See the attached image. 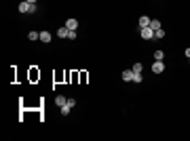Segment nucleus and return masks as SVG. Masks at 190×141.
<instances>
[{
	"instance_id": "9",
	"label": "nucleus",
	"mask_w": 190,
	"mask_h": 141,
	"mask_svg": "<svg viewBox=\"0 0 190 141\" xmlns=\"http://www.w3.org/2000/svg\"><path fill=\"white\" fill-rule=\"evenodd\" d=\"M68 34H70V30L66 28V25H63V28H59V30H57V36H59V38H68Z\"/></svg>"
},
{
	"instance_id": "12",
	"label": "nucleus",
	"mask_w": 190,
	"mask_h": 141,
	"mask_svg": "<svg viewBox=\"0 0 190 141\" xmlns=\"http://www.w3.org/2000/svg\"><path fill=\"white\" fill-rule=\"evenodd\" d=\"M59 110H61V114H63V116H68V114H70V112H72V108H70V105H68V103H66V105H61V108H59Z\"/></svg>"
},
{
	"instance_id": "5",
	"label": "nucleus",
	"mask_w": 190,
	"mask_h": 141,
	"mask_svg": "<svg viewBox=\"0 0 190 141\" xmlns=\"http://www.w3.org/2000/svg\"><path fill=\"white\" fill-rule=\"evenodd\" d=\"M123 80L133 82V70H125V72H123Z\"/></svg>"
},
{
	"instance_id": "19",
	"label": "nucleus",
	"mask_w": 190,
	"mask_h": 141,
	"mask_svg": "<svg viewBox=\"0 0 190 141\" xmlns=\"http://www.w3.org/2000/svg\"><path fill=\"white\" fill-rule=\"evenodd\" d=\"M28 2H32V4H36V2H38V0H28Z\"/></svg>"
},
{
	"instance_id": "15",
	"label": "nucleus",
	"mask_w": 190,
	"mask_h": 141,
	"mask_svg": "<svg viewBox=\"0 0 190 141\" xmlns=\"http://www.w3.org/2000/svg\"><path fill=\"white\" fill-rule=\"evenodd\" d=\"M154 38H158V40H161V38H165V30H163V28L156 30V32H154Z\"/></svg>"
},
{
	"instance_id": "11",
	"label": "nucleus",
	"mask_w": 190,
	"mask_h": 141,
	"mask_svg": "<svg viewBox=\"0 0 190 141\" xmlns=\"http://www.w3.org/2000/svg\"><path fill=\"white\" fill-rule=\"evenodd\" d=\"M28 38H30V40H40V32H30Z\"/></svg>"
},
{
	"instance_id": "18",
	"label": "nucleus",
	"mask_w": 190,
	"mask_h": 141,
	"mask_svg": "<svg viewBox=\"0 0 190 141\" xmlns=\"http://www.w3.org/2000/svg\"><path fill=\"white\" fill-rule=\"evenodd\" d=\"M184 55H186V57H188V59H190V46H188V48H186V51H184Z\"/></svg>"
},
{
	"instance_id": "7",
	"label": "nucleus",
	"mask_w": 190,
	"mask_h": 141,
	"mask_svg": "<svg viewBox=\"0 0 190 141\" xmlns=\"http://www.w3.org/2000/svg\"><path fill=\"white\" fill-rule=\"evenodd\" d=\"M51 38H53V36H51V32H40V42H51Z\"/></svg>"
},
{
	"instance_id": "1",
	"label": "nucleus",
	"mask_w": 190,
	"mask_h": 141,
	"mask_svg": "<svg viewBox=\"0 0 190 141\" xmlns=\"http://www.w3.org/2000/svg\"><path fill=\"white\" fill-rule=\"evenodd\" d=\"M17 9H19V13H36V4L28 2V0H21Z\"/></svg>"
},
{
	"instance_id": "17",
	"label": "nucleus",
	"mask_w": 190,
	"mask_h": 141,
	"mask_svg": "<svg viewBox=\"0 0 190 141\" xmlns=\"http://www.w3.org/2000/svg\"><path fill=\"white\" fill-rule=\"evenodd\" d=\"M68 38H70V40H76V32H74V30H70V34H68Z\"/></svg>"
},
{
	"instance_id": "10",
	"label": "nucleus",
	"mask_w": 190,
	"mask_h": 141,
	"mask_svg": "<svg viewBox=\"0 0 190 141\" xmlns=\"http://www.w3.org/2000/svg\"><path fill=\"white\" fill-rule=\"evenodd\" d=\"M150 28L156 32V30H161V28H163V25H161V21H158V19H152V21H150Z\"/></svg>"
},
{
	"instance_id": "13",
	"label": "nucleus",
	"mask_w": 190,
	"mask_h": 141,
	"mask_svg": "<svg viewBox=\"0 0 190 141\" xmlns=\"http://www.w3.org/2000/svg\"><path fill=\"white\" fill-rule=\"evenodd\" d=\"M154 59L156 61H163L165 59V53H163V51H154Z\"/></svg>"
},
{
	"instance_id": "8",
	"label": "nucleus",
	"mask_w": 190,
	"mask_h": 141,
	"mask_svg": "<svg viewBox=\"0 0 190 141\" xmlns=\"http://www.w3.org/2000/svg\"><path fill=\"white\" fill-rule=\"evenodd\" d=\"M150 21H152V19H150V17H146V15H144V17H139V28H148Z\"/></svg>"
},
{
	"instance_id": "4",
	"label": "nucleus",
	"mask_w": 190,
	"mask_h": 141,
	"mask_svg": "<svg viewBox=\"0 0 190 141\" xmlns=\"http://www.w3.org/2000/svg\"><path fill=\"white\" fill-rule=\"evenodd\" d=\"M66 28H68V30H74V32H76V30H78V21H76L74 17H70V19L66 21Z\"/></svg>"
},
{
	"instance_id": "2",
	"label": "nucleus",
	"mask_w": 190,
	"mask_h": 141,
	"mask_svg": "<svg viewBox=\"0 0 190 141\" xmlns=\"http://www.w3.org/2000/svg\"><path fill=\"white\" fill-rule=\"evenodd\" d=\"M139 36H142L144 40H152V38H154V30H152L150 25L148 28H139Z\"/></svg>"
},
{
	"instance_id": "14",
	"label": "nucleus",
	"mask_w": 190,
	"mask_h": 141,
	"mask_svg": "<svg viewBox=\"0 0 190 141\" xmlns=\"http://www.w3.org/2000/svg\"><path fill=\"white\" fill-rule=\"evenodd\" d=\"M142 68H144L142 63H135V66H133L131 70H133V74H142Z\"/></svg>"
},
{
	"instance_id": "3",
	"label": "nucleus",
	"mask_w": 190,
	"mask_h": 141,
	"mask_svg": "<svg viewBox=\"0 0 190 141\" xmlns=\"http://www.w3.org/2000/svg\"><path fill=\"white\" fill-rule=\"evenodd\" d=\"M152 72H154V74H163L165 72V63L154 59V63H152Z\"/></svg>"
},
{
	"instance_id": "6",
	"label": "nucleus",
	"mask_w": 190,
	"mask_h": 141,
	"mask_svg": "<svg viewBox=\"0 0 190 141\" xmlns=\"http://www.w3.org/2000/svg\"><path fill=\"white\" fill-rule=\"evenodd\" d=\"M66 103H68V99L63 97V95H57V97H55V105H57V108H61V105H66Z\"/></svg>"
},
{
	"instance_id": "16",
	"label": "nucleus",
	"mask_w": 190,
	"mask_h": 141,
	"mask_svg": "<svg viewBox=\"0 0 190 141\" xmlns=\"http://www.w3.org/2000/svg\"><path fill=\"white\" fill-rule=\"evenodd\" d=\"M133 82H135V84L142 82V74H133Z\"/></svg>"
}]
</instances>
